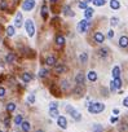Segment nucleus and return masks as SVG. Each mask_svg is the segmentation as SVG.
<instances>
[{
    "label": "nucleus",
    "instance_id": "nucleus-36",
    "mask_svg": "<svg viewBox=\"0 0 128 132\" xmlns=\"http://www.w3.org/2000/svg\"><path fill=\"white\" fill-rule=\"evenodd\" d=\"M79 8H80V9H84V10H85L87 8H88V4H87L85 1H80V3H79Z\"/></svg>",
    "mask_w": 128,
    "mask_h": 132
},
{
    "label": "nucleus",
    "instance_id": "nucleus-8",
    "mask_svg": "<svg viewBox=\"0 0 128 132\" xmlns=\"http://www.w3.org/2000/svg\"><path fill=\"white\" fill-rule=\"evenodd\" d=\"M84 82H85V75L83 73H78L75 75V83H77V85H83Z\"/></svg>",
    "mask_w": 128,
    "mask_h": 132
},
{
    "label": "nucleus",
    "instance_id": "nucleus-9",
    "mask_svg": "<svg viewBox=\"0 0 128 132\" xmlns=\"http://www.w3.org/2000/svg\"><path fill=\"white\" fill-rule=\"evenodd\" d=\"M97 56L100 57V58H107V56H109V49L105 48V47L100 48V49L97 51Z\"/></svg>",
    "mask_w": 128,
    "mask_h": 132
},
{
    "label": "nucleus",
    "instance_id": "nucleus-22",
    "mask_svg": "<svg viewBox=\"0 0 128 132\" xmlns=\"http://www.w3.org/2000/svg\"><path fill=\"white\" fill-rule=\"evenodd\" d=\"M63 13H65L66 16H70V17H74L75 13L71 10V8L69 7V5H66V7H63Z\"/></svg>",
    "mask_w": 128,
    "mask_h": 132
},
{
    "label": "nucleus",
    "instance_id": "nucleus-5",
    "mask_svg": "<svg viewBox=\"0 0 128 132\" xmlns=\"http://www.w3.org/2000/svg\"><path fill=\"white\" fill-rule=\"evenodd\" d=\"M35 4H36L35 0H25V1L22 3V9L25 10V12H30V10H32L35 8Z\"/></svg>",
    "mask_w": 128,
    "mask_h": 132
},
{
    "label": "nucleus",
    "instance_id": "nucleus-44",
    "mask_svg": "<svg viewBox=\"0 0 128 132\" xmlns=\"http://www.w3.org/2000/svg\"><path fill=\"white\" fill-rule=\"evenodd\" d=\"M118 120H119V118H118V117H113L111 119H110V122H111V123H116Z\"/></svg>",
    "mask_w": 128,
    "mask_h": 132
},
{
    "label": "nucleus",
    "instance_id": "nucleus-12",
    "mask_svg": "<svg viewBox=\"0 0 128 132\" xmlns=\"http://www.w3.org/2000/svg\"><path fill=\"white\" fill-rule=\"evenodd\" d=\"M45 64L47 66H54L57 64V60H56V57L54 56H48L45 58Z\"/></svg>",
    "mask_w": 128,
    "mask_h": 132
},
{
    "label": "nucleus",
    "instance_id": "nucleus-11",
    "mask_svg": "<svg viewBox=\"0 0 128 132\" xmlns=\"http://www.w3.org/2000/svg\"><path fill=\"white\" fill-rule=\"evenodd\" d=\"M14 27H17V28H20L21 26H22V13L21 12H18L16 14V18H14V25H13Z\"/></svg>",
    "mask_w": 128,
    "mask_h": 132
},
{
    "label": "nucleus",
    "instance_id": "nucleus-43",
    "mask_svg": "<svg viewBox=\"0 0 128 132\" xmlns=\"http://www.w3.org/2000/svg\"><path fill=\"white\" fill-rule=\"evenodd\" d=\"M4 124H5V127H9V124H10V119H9V118H5Z\"/></svg>",
    "mask_w": 128,
    "mask_h": 132
},
{
    "label": "nucleus",
    "instance_id": "nucleus-48",
    "mask_svg": "<svg viewBox=\"0 0 128 132\" xmlns=\"http://www.w3.org/2000/svg\"><path fill=\"white\" fill-rule=\"evenodd\" d=\"M51 1H52V3H57V1H58V0H51Z\"/></svg>",
    "mask_w": 128,
    "mask_h": 132
},
{
    "label": "nucleus",
    "instance_id": "nucleus-23",
    "mask_svg": "<svg viewBox=\"0 0 128 132\" xmlns=\"http://www.w3.org/2000/svg\"><path fill=\"white\" fill-rule=\"evenodd\" d=\"M14 34H16V27H14V26H12V25L8 26V27H7V35L10 38V36H13Z\"/></svg>",
    "mask_w": 128,
    "mask_h": 132
},
{
    "label": "nucleus",
    "instance_id": "nucleus-32",
    "mask_svg": "<svg viewBox=\"0 0 128 132\" xmlns=\"http://www.w3.org/2000/svg\"><path fill=\"white\" fill-rule=\"evenodd\" d=\"M118 22H119L118 17H111V18H110V25H111V26H116V25H118Z\"/></svg>",
    "mask_w": 128,
    "mask_h": 132
},
{
    "label": "nucleus",
    "instance_id": "nucleus-39",
    "mask_svg": "<svg viewBox=\"0 0 128 132\" xmlns=\"http://www.w3.org/2000/svg\"><path fill=\"white\" fill-rule=\"evenodd\" d=\"M126 130H128V126H127L126 123H123V124H122V127H119V131H120V132H124Z\"/></svg>",
    "mask_w": 128,
    "mask_h": 132
},
{
    "label": "nucleus",
    "instance_id": "nucleus-41",
    "mask_svg": "<svg viewBox=\"0 0 128 132\" xmlns=\"http://www.w3.org/2000/svg\"><path fill=\"white\" fill-rule=\"evenodd\" d=\"M109 85H110V91H111V92H115L116 89H115V87H114V82H113V80L110 82V84H109Z\"/></svg>",
    "mask_w": 128,
    "mask_h": 132
},
{
    "label": "nucleus",
    "instance_id": "nucleus-21",
    "mask_svg": "<svg viewBox=\"0 0 128 132\" xmlns=\"http://www.w3.org/2000/svg\"><path fill=\"white\" fill-rule=\"evenodd\" d=\"M93 10L92 8H87L85 10H84V17H85V20H91L92 18V16H93Z\"/></svg>",
    "mask_w": 128,
    "mask_h": 132
},
{
    "label": "nucleus",
    "instance_id": "nucleus-31",
    "mask_svg": "<svg viewBox=\"0 0 128 132\" xmlns=\"http://www.w3.org/2000/svg\"><path fill=\"white\" fill-rule=\"evenodd\" d=\"M47 16H48V8H47V5L44 4L43 7H42V17L45 20V18H47Z\"/></svg>",
    "mask_w": 128,
    "mask_h": 132
},
{
    "label": "nucleus",
    "instance_id": "nucleus-17",
    "mask_svg": "<svg viewBox=\"0 0 128 132\" xmlns=\"http://www.w3.org/2000/svg\"><path fill=\"white\" fill-rule=\"evenodd\" d=\"M21 128H22L23 132H30V130H31V124H30V122H26V120H23L22 124H21Z\"/></svg>",
    "mask_w": 128,
    "mask_h": 132
},
{
    "label": "nucleus",
    "instance_id": "nucleus-18",
    "mask_svg": "<svg viewBox=\"0 0 128 132\" xmlns=\"http://www.w3.org/2000/svg\"><path fill=\"white\" fill-rule=\"evenodd\" d=\"M113 82H114V87H115V89H116V91L120 89V88H122V85H123L122 78H115V79H113Z\"/></svg>",
    "mask_w": 128,
    "mask_h": 132
},
{
    "label": "nucleus",
    "instance_id": "nucleus-6",
    "mask_svg": "<svg viewBox=\"0 0 128 132\" xmlns=\"http://www.w3.org/2000/svg\"><path fill=\"white\" fill-rule=\"evenodd\" d=\"M93 40H95L97 44H102L105 42V35L101 31H96L95 35H93Z\"/></svg>",
    "mask_w": 128,
    "mask_h": 132
},
{
    "label": "nucleus",
    "instance_id": "nucleus-35",
    "mask_svg": "<svg viewBox=\"0 0 128 132\" xmlns=\"http://www.w3.org/2000/svg\"><path fill=\"white\" fill-rule=\"evenodd\" d=\"M5 95H7V91H5L4 87H0V99H4Z\"/></svg>",
    "mask_w": 128,
    "mask_h": 132
},
{
    "label": "nucleus",
    "instance_id": "nucleus-19",
    "mask_svg": "<svg viewBox=\"0 0 128 132\" xmlns=\"http://www.w3.org/2000/svg\"><path fill=\"white\" fill-rule=\"evenodd\" d=\"M110 8H111L113 10H118L120 8V3L118 1V0H110Z\"/></svg>",
    "mask_w": 128,
    "mask_h": 132
},
{
    "label": "nucleus",
    "instance_id": "nucleus-20",
    "mask_svg": "<svg viewBox=\"0 0 128 132\" xmlns=\"http://www.w3.org/2000/svg\"><path fill=\"white\" fill-rule=\"evenodd\" d=\"M113 78H120V66H114L113 67Z\"/></svg>",
    "mask_w": 128,
    "mask_h": 132
},
{
    "label": "nucleus",
    "instance_id": "nucleus-24",
    "mask_svg": "<svg viewBox=\"0 0 128 132\" xmlns=\"http://www.w3.org/2000/svg\"><path fill=\"white\" fill-rule=\"evenodd\" d=\"M23 122V115H21V114H18V115L14 117V124L16 126H21Z\"/></svg>",
    "mask_w": 128,
    "mask_h": 132
},
{
    "label": "nucleus",
    "instance_id": "nucleus-10",
    "mask_svg": "<svg viewBox=\"0 0 128 132\" xmlns=\"http://www.w3.org/2000/svg\"><path fill=\"white\" fill-rule=\"evenodd\" d=\"M118 44H119L120 48H127V47H128V36H127V35L120 36L119 40H118Z\"/></svg>",
    "mask_w": 128,
    "mask_h": 132
},
{
    "label": "nucleus",
    "instance_id": "nucleus-2",
    "mask_svg": "<svg viewBox=\"0 0 128 132\" xmlns=\"http://www.w3.org/2000/svg\"><path fill=\"white\" fill-rule=\"evenodd\" d=\"M89 26H91V21L84 18V20H81V21L79 22V24H78L77 30H78V32H80V34H84V32L88 31Z\"/></svg>",
    "mask_w": 128,
    "mask_h": 132
},
{
    "label": "nucleus",
    "instance_id": "nucleus-47",
    "mask_svg": "<svg viewBox=\"0 0 128 132\" xmlns=\"http://www.w3.org/2000/svg\"><path fill=\"white\" fill-rule=\"evenodd\" d=\"M35 132H44V131H43V130H36Z\"/></svg>",
    "mask_w": 128,
    "mask_h": 132
},
{
    "label": "nucleus",
    "instance_id": "nucleus-42",
    "mask_svg": "<svg viewBox=\"0 0 128 132\" xmlns=\"http://www.w3.org/2000/svg\"><path fill=\"white\" fill-rule=\"evenodd\" d=\"M113 36H114V31H113V30H109V31H107V38L111 39Z\"/></svg>",
    "mask_w": 128,
    "mask_h": 132
},
{
    "label": "nucleus",
    "instance_id": "nucleus-7",
    "mask_svg": "<svg viewBox=\"0 0 128 132\" xmlns=\"http://www.w3.org/2000/svg\"><path fill=\"white\" fill-rule=\"evenodd\" d=\"M57 124L60 126L62 130H66L67 128V119H66V117H63V115L58 117L57 118Z\"/></svg>",
    "mask_w": 128,
    "mask_h": 132
},
{
    "label": "nucleus",
    "instance_id": "nucleus-3",
    "mask_svg": "<svg viewBox=\"0 0 128 132\" xmlns=\"http://www.w3.org/2000/svg\"><path fill=\"white\" fill-rule=\"evenodd\" d=\"M65 110H66V113H69L70 115L73 117V119H74V120H77V122H79V120L81 119V114L77 110V109H74L73 106L66 105V106H65Z\"/></svg>",
    "mask_w": 128,
    "mask_h": 132
},
{
    "label": "nucleus",
    "instance_id": "nucleus-33",
    "mask_svg": "<svg viewBox=\"0 0 128 132\" xmlns=\"http://www.w3.org/2000/svg\"><path fill=\"white\" fill-rule=\"evenodd\" d=\"M62 84H61V87L63 88V89H69L70 88V84H69V80H62L61 82Z\"/></svg>",
    "mask_w": 128,
    "mask_h": 132
},
{
    "label": "nucleus",
    "instance_id": "nucleus-15",
    "mask_svg": "<svg viewBox=\"0 0 128 132\" xmlns=\"http://www.w3.org/2000/svg\"><path fill=\"white\" fill-rule=\"evenodd\" d=\"M54 71L57 74H62V73L66 71V66L63 65V64H56L54 65Z\"/></svg>",
    "mask_w": 128,
    "mask_h": 132
},
{
    "label": "nucleus",
    "instance_id": "nucleus-27",
    "mask_svg": "<svg viewBox=\"0 0 128 132\" xmlns=\"http://www.w3.org/2000/svg\"><path fill=\"white\" fill-rule=\"evenodd\" d=\"M79 60H80L81 64H87V61H88V54H87L85 52L80 53V56H79Z\"/></svg>",
    "mask_w": 128,
    "mask_h": 132
},
{
    "label": "nucleus",
    "instance_id": "nucleus-37",
    "mask_svg": "<svg viewBox=\"0 0 128 132\" xmlns=\"http://www.w3.org/2000/svg\"><path fill=\"white\" fill-rule=\"evenodd\" d=\"M27 101L30 102V104H34V102H35V96H34V95H30V96L27 97Z\"/></svg>",
    "mask_w": 128,
    "mask_h": 132
},
{
    "label": "nucleus",
    "instance_id": "nucleus-34",
    "mask_svg": "<svg viewBox=\"0 0 128 132\" xmlns=\"http://www.w3.org/2000/svg\"><path fill=\"white\" fill-rule=\"evenodd\" d=\"M93 132H102V126L101 124H95L93 126Z\"/></svg>",
    "mask_w": 128,
    "mask_h": 132
},
{
    "label": "nucleus",
    "instance_id": "nucleus-45",
    "mask_svg": "<svg viewBox=\"0 0 128 132\" xmlns=\"http://www.w3.org/2000/svg\"><path fill=\"white\" fill-rule=\"evenodd\" d=\"M123 105H124L126 107H128V97H126V99L123 100Z\"/></svg>",
    "mask_w": 128,
    "mask_h": 132
},
{
    "label": "nucleus",
    "instance_id": "nucleus-26",
    "mask_svg": "<svg viewBox=\"0 0 128 132\" xmlns=\"http://www.w3.org/2000/svg\"><path fill=\"white\" fill-rule=\"evenodd\" d=\"M49 115H51L52 118H58V117H60L58 109H49Z\"/></svg>",
    "mask_w": 128,
    "mask_h": 132
},
{
    "label": "nucleus",
    "instance_id": "nucleus-30",
    "mask_svg": "<svg viewBox=\"0 0 128 132\" xmlns=\"http://www.w3.org/2000/svg\"><path fill=\"white\" fill-rule=\"evenodd\" d=\"M92 3L96 5V7H102V5L106 4V0H92Z\"/></svg>",
    "mask_w": 128,
    "mask_h": 132
},
{
    "label": "nucleus",
    "instance_id": "nucleus-14",
    "mask_svg": "<svg viewBox=\"0 0 128 132\" xmlns=\"http://www.w3.org/2000/svg\"><path fill=\"white\" fill-rule=\"evenodd\" d=\"M97 78H98V77H97V73H96V71L91 70V71L87 73V79H88L89 82H96Z\"/></svg>",
    "mask_w": 128,
    "mask_h": 132
},
{
    "label": "nucleus",
    "instance_id": "nucleus-38",
    "mask_svg": "<svg viewBox=\"0 0 128 132\" xmlns=\"http://www.w3.org/2000/svg\"><path fill=\"white\" fill-rule=\"evenodd\" d=\"M8 8V4H7V1H1V3H0V9H7Z\"/></svg>",
    "mask_w": 128,
    "mask_h": 132
},
{
    "label": "nucleus",
    "instance_id": "nucleus-16",
    "mask_svg": "<svg viewBox=\"0 0 128 132\" xmlns=\"http://www.w3.org/2000/svg\"><path fill=\"white\" fill-rule=\"evenodd\" d=\"M54 42H56V44L58 45V47H63V45H65V38H63L62 35H57L56 36V39H54Z\"/></svg>",
    "mask_w": 128,
    "mask_h": 132
},
{
    "label": "nucleus",
    "instance_id": "nucleus-49",
    "mask_svg": "<svg viewBox=\"0 0 128 132\" xmlns=\"http://www.w3.org/2000/svg\"><path fill=\"white\" fill-rule=\"evenodd\" d=\"M0 132H3V131H0Z\"/></svg>",
    "mask_w": 128,
    "mask_h": 132
},
{
    "label": "nucleus",
    "instance_id": "nucleus-13",
    "mask_svg": "<svg viewBox=\"0 0 128 132\" xmlns=\"http://www.w3.org/2000/svg\"><path fill=\"white\" fill-rule=\"evenodd\" d=\"M21 79L23 83H30L32 80V75L30 73H23V74H21Z\"/></svg>",
    "mask_w": 128,
    "mask_h": 132
},
{
    "label": "nucleus",
    "instance_id": "nucleus-4",
    "mask_svg": "<svg viewBox=\"0 0 128 132\" xmlns=\"http://www.w3.org/2000/svg\"><path fill=\"white\" fill-rule=\"evenodd\" d=\"M25 28H26V32H27V35L30 36V38H32L34 35H35V25H34V22H32V20H26L25 21Z\"/></svg>",
    "mask_w": 128,
    "mask_h": 132
},
{
    "label": "nucleus",
    "instance_id": "nucleus-29",
    "mask_svg": "<svg viewBox=\"0 0 128 132\" xmlns=\"http://www.w3.org/2000/svg\"><path fill=\"white\" fill-rule=\"evenodd\" d=\"M48 74H49L48 69H40L39 70V78H45Z\"/></svg>",
    "mask_w": 128,
    "mask_h": 132
},
{
    "label": "nucleus",
    "instance_id": "nucleus-25",
    "mask_svg": "<svg viewBox=\"0 0 128 132\" xmlns=\"http://www.w3.org/2000/svg\"><path fill=\"white\" fill-rule=\"evenodd\" d=\"M14 53H8L7 56H5V62H7V64H12V62L14 61Z\"/></svg>",
    "mask_w": 128,
    "mask_h": 132
},
{
    "label": "nucleus",
    "instance_id": "nucleus-46",
    "mask_svg": "<svg viewBox=\"0 0 128 132\" xmlns=\"http://www.w3.org/2000/svg\"><path fill=\"white\" fill-rule=\"evenodd\" d=\"M113 114L118 115V114H119V109H113Z\"/></svg>",
    "mask_w": 128,
    "mask_h": 132
},
{
    "label": "nucleus",
    "instance_id": "nucleus-28",
    "mask_svg": "<svg viewBox=\"0 0 128 132\" xmlns=\"http://www.w3.org/2000/svg\"><path fill=\"white\" fill-rule=\"evenodd\" d=\"M16 110V104L14 102H9V104H7V111L8 113H13Z\"/></svg>",
    "mask_w": 128,
    "mask_h": 132
},
{
    "label": "nucleus",
    "instance_id": "nucleus-40",
    "mask_svg": "<svg viewBox=\"0 0 128 132\" xmlns=\"http://www.w3.org/2000/svg\"><path fill=\"white\" fill-rule=\"evenodd\" d=\"M49 109H58V104H57V102H51V104H49Z\"/></svg>",
    "mask_w": 128,
    "mask_h": 132
},
{
    "label": "nucleus",
    "instance_id": "nucleus-1",
    "mask_svg": "<svg viewBox=\"0 0 128 132\" xmlns=\"http://www.w3.org/2000/svg\"><path fill=\"white\" fill-rule=\"evenodd\" d=\"M105 110V105L102 102H91L88 105V111L91 114H98Z\"/></svg>",
    "mask_w": 128,
    "mask_h": 132
}]
</instances>
